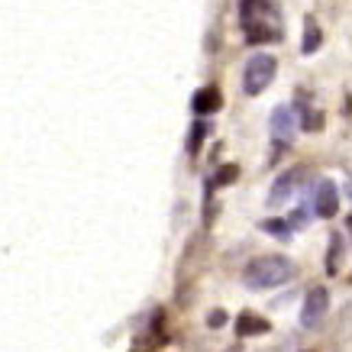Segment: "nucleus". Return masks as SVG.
Wrapping results in <instances>:
<instances>
[{"label":"nucleus","mask_w":352,"mask_h":352,"mask_svg":"<svg viewBox=\"0 0 352 352\" xmlns=\"http://www.w3.org/2000/svg\"><path fill=\"white\" fill-rule=\"evenodd\" d=\"M239 26L249 45L281 43L285 39V20L278 0H239Z\"/></svg>","instance_id":"1"},{"label":"nucleus","mask_w":352,"mask_h":352,"mask_svg":"<svg viewBox=\"0 0 352 352\" xmlns=\"http://www.w3.org/2000/svg\"><path fill=\"white\" fill-rule=\"evenodd\" d=\"M294 278V262L288 256H258L245 265L243 281L256 291H268V288H281Z\"/></svg>","instance_id":"2"},{"label":"nucleus","mask_w":352,"mask_h":352,"mask_svg":"<svg viewBox=\"0 0 352 352\" xmlns=\"http://www.w3.org/2000/svg\"><path fill=\"white\" fill-rule=\"evenodd\" d=\"M275 72H278V62H275V58H272L268 52L252 55V58L245 62V72H243V91H245L249 97L262 94V91L272 85Z\"/></svg>","instance_id":"3"},{"label":"nucleus","mask_w":352,"mask_h":352,"mask_svg":"<svg viewBox=\"0 0 352 352\" xmlns=\"http://www.w3.org/2000/svg\"><path fill=\"white\" fill-rule=\"evenodd\" d=\"M330 310V294L327 288H310L307 298H304V307H300V327L304 330H317Z\"/></svg>","instance_id":"4"},{"label":"nucleus","mask_w":352,"mask_h":352,"mask_svg":"<svg viewBox=\"0 0 352 352\" xmlns=\"http://www.w3.org/2000/svg\"><path fill=\"white\" fill-rule=\"evenodd\" d=\"M294 126H298L294 110H291L288 104H285V107H275L268 129H272V139H275L278 149H288V146H291V139H294Z\"/></svg>","instance_id":"5"},{"label":"nucleus","mask_w":352,"mask_h":352,"mask_svg":"<svg viewBox=\"0 0 352 352\" xmlns=\"http://www.w3.org/2000/svg\"><path fill=\"white\" fill-rule=\"evenodd\" d=\"M304 175H307V168H291V171H285V175H278L275 184H272V191H268V204L278 207V204L291 201L294 191H298V184L304 182Z\"/></svg>","instance_id":"6"},{"label":"nucleus","mask_w":352,"mask_h":352,"mask_svg":"<svg viewBox=\"0 0 352 352\" xmlns=\"http://www.w3.org/2000/svg\"><path fill=\"white\" fill-rule=\"evenodd\" d=\"M314 210H317L323 220H333L336 210H340V191H336V184H333L330 178L317 182V188H314Z\"/></svg>","instance_id":"7"},{"label":"nucleus","mask_w":352,"mask_h":352,"mask_svg":"<svg viewBox=\"0 0 352 352\" xmlns=\"http://www.w3.org/2000/svg\"><path fill=\"white\" fill-rule=\"evenodd\" d=\"M220 104H223V100H220V91H217V87H204V91H197V94H194V113H197V117H207V113H214V110H220Z\"/></svg>","instance_id":"8"},{"label":"nucleus","mask_w":352,"mask_h":352,"mask_svg":"<svg viewBox=\"0 0 352 352\" xmlns=\"http://www.w3.org/2000/svg\"><path fill=\"white\" fill-rule=\"evenodd\" d=\"M323 45V30L317 26V20L314 16H307L304 20V39H300V52L304 55H314L317 49Z\"/></svg>","instance_id":"9"},{"label":"nucleus","mask_w":352,"mask_h":352,"mask_svg":"<svg viewBox=\"0 0 352 352\" xmlns=\"http://www.w3.org/2000/svg\"><path fill=\"white\" fill-rule=\"evenodd\" d=\"M268 330H272L268 320L258 317V314H243L239 323H236V333H239V336H262V333H268Z\"/></svg>","instance_id":"10"},{"label":"nucleus","mask_w":352,"mask_h":352,"mask_svg":"<svg viewBox=\"0 0 352 352\" xmlns=\"http://www.w3.org/2000/svg\"><path fill=\"white\" fill-rule=\"evenodd\" d=\"M342 256H346V245H342V236L336 233V236H333L330 252H327V272H330V275H340V268H342Z\"/></svg>","instance_id":"11"},{"label":"nucleus","mask_w":352,"mask_h":352,"mask_svg":"<svg viewBox=\"0 0 352 352\" xmlns=\"http://www.w3.org/2000/svg\"><path fill=\"white\" fill-rule=\"evenodd\" d=\"M298 123L307 129V133H317V129H323V110L304 107V104H300V120H298Z\"/></svg>","instance_id":"12"},{"label":"nucleus","mask_w":352,"mask_h":352,"mask_svg":"<svg viewBox=\"0 0 352 352\" xmlns=\"http://www.w3.org/2000/svg\"><path fill=\"white\" fill-rule=\"evenodd\" d=\"M304 223H310V207H304V204H300L298 210L288 217V230H298V226H304Z\"/></svg>","instance_id":"13"},{"label":"nucleus","mask_w":352,"mask_h":352,"mask_svg":"<svg viewBox=\"0 0 352 352\" xmlns=\"http://www.w3.org/2000/svg\"><path fill=\"white\" fill-rule=\"evenodd\" d=\"M262 230H265V233H275V236H288L291 230H288V223H285V220H265V223H262Z\"/></svg>","instance_id":"14"},{"label":"nucleus","mask_w":352,"mask_h":352,"mask_svg":"<svg viewBox=\"0 0 352 352\" xmlns=\"http://www.w3.org/2000/svg\"><path fill=\"white\" fill-rule=\"evenodd\" d=\"M226 323V314L223 310H214V314H210V327H223Z\"/></svg>","instance_id":"15"}]
</instances>
